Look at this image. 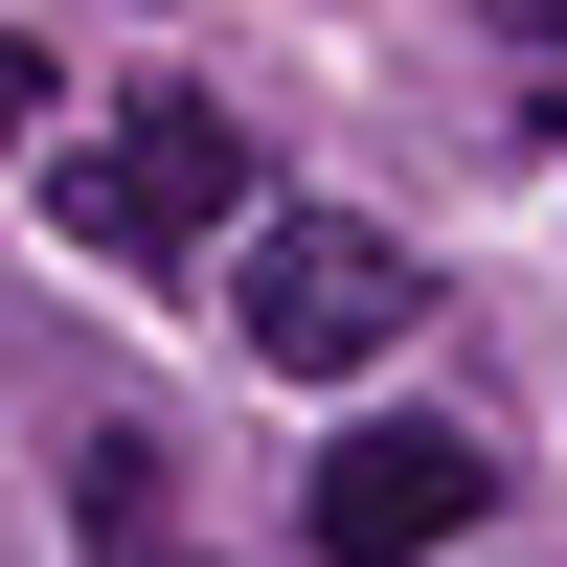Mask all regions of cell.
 <instances>
[{"label":"cell","mask_w":567,"mask_h":567,"mask_svg":"<svg viewBox=\"0 0 567 567\" xmlns=\"http://www.w3.org/2000/svg\"><path fill=\"white\" fill-rule=\"evenodd\" d=\"M45 227L91 272H182L205 227H250V114L227 91H114V114L45 159Z\"/></svg>","instance_id":"cell-1"},{"label":"cell","mask_w":567,"mask_h":567,"mask_svg":"<svg viewBox=\"0 0 567 567\" xmlns=\"http://www.w3.org/2000/svg\"><path fill=\"white\" fill-rule=\"evenodd\" d=\"M227 318H250V363L341 386V363H386L409 318H432V272H409L363 205H272V227H250V272H227Z\"/></svg>","instance_id":"cell-2"},{"label":"cell","mask_w":567,"mask_h":567,"mask_svg":"<svg viewBox=\"0 0 567 567\" xmlns=\"http://www.w3.org/2000/svg\"><path fill=\"white\" fill-rule=\"evenodd\" d=\"M477 523H499V454L454 432V409H386V432L318 454V567H432V545H477Z\"/></svg>","instance_id":"cell-3"},{"label":"cell","mask_w":567,"mask_h":567,"mask_svg":"<svg viewBox=\"0 0 567 567\" xmlns=\"http://www.w3.org/2000/svg\"><path fill=\"white\" fill-rule=\"evenodd\" d=\"M69 477H91V523H114V545H159V432H91Z\"/></svg>","instance_id":"cell-4"},{"label":"cell","mask_w":567,"mask_h":567,"mask_svg":"<svg viewBox=\"0 0 567 567\" xmlns=\"http://www.w3.org/2000/svg\"><path fill=\"white\" fill-rule=\"evenodd\" d=\"M23 136H45V45H0V159H23Z\"/></svg>","instance_id":"cell-5"},{"label":"cell","mask_w":567,"mask_h":567,"mask_svg":"<svg viewBox=\"0 0 567 567\" xmlns=\"http://www.w3.org/2000/svg\"><path fill=\"white\" fill-rule=\"evenodd\" d=\"M499 23H523V45H545V69H567V0H499Z\"/></svg>","instance_id":"cell-6"},{"label":"cell","mask_w":567,"mask_h":567,"mask_svg":"<svg viewBox=\"0 0 567 567\" xmlns=\"http://www.w3.org/2000/svg\"><path fill=\"white\" fill-rule=\"evenodd\" d=\"M114 567H182V545H114Z\"/></svg>","instance_id":"cell-7"}]
</instances>
